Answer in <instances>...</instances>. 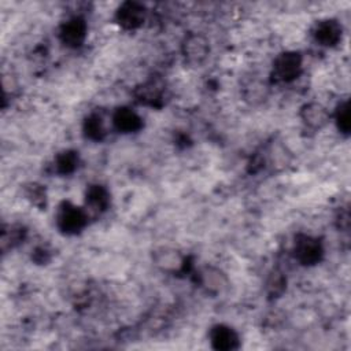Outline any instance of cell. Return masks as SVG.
<instances>
[{
  "instance_id": "cell-1",
  "label": "cell",
  "mask_w": 351,
  "mask_h": 351,
  "mask_svg": "<svg viewBox=\"0 0 351 351\" xmlns=\"http://www.w3.org/2000/svg\"><path fill=\"white\" fill-rule=\"evenodd\" d=\"M89 214L85 208L70 202H63L56 213V226L64 234H77L88 223Z\"/></svg>"
},
{
  "instance_id": "cell-2",
  "label": "cell",
  "mask_w": 351,
  "mask_h": 351,
  "mask_svg": "<svg viewBox=\"0 0 351 351\" xmlns=\"http://www.w3.org/2000/svg\"><path fill=\"white\" fill-rule=\"evenodd\" d=\"M181 53L189 66H202L210 55V41L202 33H189L181 43Z\"/></svg>"
},
{
  "instance_id": "cell-3",
  "label": "cell",
  "mask_w": 351,
  "mask_h": 351,
  "mask_svg": "<svg viewBox=\"0 0 351 351\" xmlns=\"http://www.w3.org/2000/svg\"><path fill=\"white\" fill-rule=\"evenodd\" d=\"M302 67V55L296 51H285L273 62V78L277 82H292L300 75Z\"/></svg>"
},
{
  "instance_id": "cell-4",
  "label": "cell",
  "mask_w": 351,
  "mask_h": 351,
  "mask_svg": "<svg viewBox=\"0 0 351 351\" xmlns=\"http://www.w3.org/2000/svg\"><path fill=\"white\" fill-rule=\"evenodd\" d=\"M295 259L303 266L317 265L324 256V247L317 237L299 234L293 243Z\"/></svg>"
},
{
  "instance_id": "cell-5",
  "label": "cell",
  "mask_w": 351,
  "mask_h": 351,
  "mask_svg": "<svg viewBox=\"0 0 351 351\" xmlns=\"http://www.w3.org/2000/svg\"><path fill=\"white\" fill-rule=\"evenodd\" d=\"M147 16V10L141 3L125 1L115 11L117 23L125 30L138 29Z\"/></svg>"
},
{
  "instance_id": "cell-6",
  "label": "cell",
  "mask_w": 351,
  "mask_h": 351,
  "mask_svg": "<svg viewBox=\"0 0 351 351\" xmlns=\"http://www.w3.org/2000/svg\"><path fill=\"white\" fill-rule=\"evenodd\" d=\"M88 34V26L84 18L75 15L67 19L59 30V38L67 48H78L84 44Z\"/></svg>"
},
{
  "instance_id": "cell-7",
  "label": "cell",
  "mask_w": 351,
  "mask_h": 351,
  "mask_svg": "<svg viewBox=\"0 0 351 351\" xmlns=\"http://www.w3.org/2000/svg\"><path fill=\"white\" fill-rule=\"evenodd\" d=\"M343 34L341 25L336 19H321L311 29L313 40L322 47H335L340 43Z\"/></svg>"
},
{
  "instance_id": "cell-8",
  "label": "cell",
  "mask_w": 351,
  "mask_h": 351,
  "mask_svg": "<svg viewBox=\"0 0 351 351\" xmlns=\"http://www.w3.org/2000/svg\"><path fill=\"white\" fill-rule=\"evenodd\" d=\"M299 117L303 125L311 130H319L325 128L332 118L328 108L317 101L303 104L299 111Z\"/></svg>"
},
{
  "instance_id": "cell-9",
  "label": "cell",
  "mask_w": 351,
  "mask_h": 351,
  "mask_svg": "<svg viewBox=\"0 0 351 351\" xmlns=\"http://www.w3.org/2000/svg\"><path fill=\"white\" fill-rule=\"evenodd\" d=\"M210 343L213 348L219 351L237 350L240 346V339L237 332L225 324H217L210 329L208 333Z\"/></svg>"
},
{
  "instance_id": "cell-10",
  "label": "cell",
  "mask_w": 351,
  "mask_h": 351,
  "mask_svg": "<svg viewBox=\"0 0 351 351\" xmlns=\"http://www.w3.org/2000/svg\"><path fill=\"white\" fill-rule=\"evenodd\" d=\"M112 125L119 133H136L143 128V118L130 107H118L112 114Z\"/></svg>"
},
{
  "instance_id": "cell-11",
  "label": "cell",
  "mask_w": 351,
  "mask_h": 351,
  "mask_svg": "<svg viewBox=\"0 0 351 351\" xmlns=\"http://www.w3.org/2000/svg\"><path fill=\"white\" fill-rule=\"evenodd\" d=\"M154 263L162 271L176 273L184 267V256L174 248L163 247L155 251Z\"/></svg>"
},
{
  "instance_id": "cell-12",
  "label": "cell",
  "mask_w": 351,
  "mask_h": 351,
  "mask_svg": "<svg viewBox=\"0 0 351 351\" xmlns=\"http://www.w3.org/2000/svg\"><path fill=\"white\" fill-rule=\"evenodd\" d=\"M199 274V281L207 292L219 293L228 288V277L222 270L214 266H206Z\"/></svg>"
},
{
  "instance_id": "cell-13",
  "label": "cell",
  "mask_w": 351,
  "mask_h": 351,
  "mask_svg": "<svg viewBox=\"0 0 351 351\" xmlns=\"http://www.w3.org/2000/svg\"><path fill=\"white\" fill-rule=\"evenodd\" d=\"M108 203H110V195H108V191L103 185L95 184L86 189V193H85L86 213L89 211V213L100 214L107 210Z\"/></svg>"
},
{
  "instance_id": "cell-14",
  "label": "cell",
  "mask_w": 351,
  "mask_h": 351,
  "mask_svg": "<svg viewBox=\"0 0 351 351\" xmlns=\"http://www.w3.org/2000/svg\"><path fill=\"white\" fill-rule=\"evenodd\" d=\"M163 92H165V86H163V84H160V81L149 80V81L141 84L136 89L134 95L140 103L154 106L162 100Z\"/></svg>"
},
{
  "instance_id": "cell-15",
  "label": "cell",
  "mask_w": 351,
  "mask_h": 351,
  "mask_svg": "<svg viewBox=\"0 0 351 351\" xmlns=\"http://www.w3.org/2000/svg\"><path fill=\"white\" fill-rule=\"evenodd\" d=\"M78 166V154L75 151L67 149L56 155L53 167L59 174H71Z\"/></svg>"
},
{
  "instance_id": "cell-16",
  "label": "cell",
  "mask_w": 351,
  "mask_h": 351,
  "mask_svg": "<svg viewBox=\"0 0 351 351\" xmlns=\"http://www.w3.org/2000/svg\"><path fill=\"white\" fill-rule=\"evenodd\" d=\"M333 119H335V123H336V128L337 130L344 134V136H348L350 134V130H351V117H350V104H348V100H343L335 110V114H333Z\"/></svg>"
},
{
  "instance_id": "cell-17",
  "label": "cell",
  "mask_w": 351,
  "mask_h": 351,
  "mask_svg": "<svg viewBox=\"0 0 351 351\" xmlns=\"http://www.w3.org/2000/svg\"><path fill=\"white\" fill-rule=\"evenodd\" d=\"M84 134L93 141H100L103 140V137L106 136V130L103 126V121L100 118V115L97 114H92L89 115L85 122H84Z\"/></svg>"
},
{
  "instance_id": "cell-18",
  "label": "cell",
  "mask_w": 351,
  "mask_h": 351,
  "mask_svg": "<svg viewBox=\"0 0 351 351\" xmlns=\"http://www.w3.org/2000/svg\"><path fill=\"white\" fill-rule=\"evenodd\" d=\"M25 195H26V199L34 204L36 207H45L47 204V193H45V189L38 185V184H29L25 189Z\"/></svg>"
},
{
  "instance_id": "cell-19",
  "label": "cell",
  "mask_w": 351,
  "mask_h": 351,
  "mask_svg": "<svg viewBox=\"0 0 351 351\" xmlns=\"http://www.w3.org/2000/svg\"><path fill=\"white\" fill-rule=\"evenodd\" d=\"M285 284H287V280L285 277L282 276V273L280 271H273L270 274V277L267 278V282H266V289H267V293L270 296H280L284 289H285Z\"/></svg>"
},
{
  "instance_id": "cell-20",
  "label": "cell",
  "mask_w": 351,
  "mask_h": 351,
  "mask_svg": "<svg viewBox=\"0 0 351 351\" xmlns=\"http://www.w3.org/2000/svg\"><path fill=\"white\" fill-rule=\"evenodd\" d=\"M10 229H11V232L3 230V234H1V244H3V248L5 247L7 243H10V245L14 247L15 244H18V243L23 239V230H22V228L10 226Z\"/></svg>"
}]
</instances>
